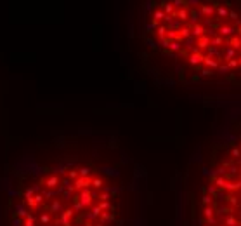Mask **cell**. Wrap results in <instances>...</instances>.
<instances>
[{
	"mask_svg": "<svg viewBox=\"0 0 241 226\" xmlns=\"http://www.w3.org/2000/svg\"><path fill=\"white\" fill-rule=\"evenodd\" d=\"M151 75L186 85H241V12L232 4L161 0L141 30Z\"/></svg>",
	"mask_w": 241,
	"mask_h": 226,
	"instance_id": "2",
	"label": "cell"
},
{
	"mask_svg": "<svg viewBox=\"0 0 241 226\" xmlns=\"http://www.w3.org/2000/svg\"><path fill=\"white\" fill-rule=\"evenodd\" d=\"M172 226H241V112L175 177Z\"/></svg>",
	"mask_w": 241,
	"mask_h": 226,
	"instance_id": "3",
	"label": "cell"
},
{
	"mask_svg": "<svg viewBox=\"0 0 241 226\" xmlns=\"http://www.w3.org/2000/svg\"><path fill=\"white\" fill-rule=\"evenodd\" d=\"M2 226H148V176L111 132H54L0 176Z\"/></svg>",
	"mask_w": 241,
	"mask_h": 226,
	"instance_id": "1",
	"label": "cell"
}]
</instances>
